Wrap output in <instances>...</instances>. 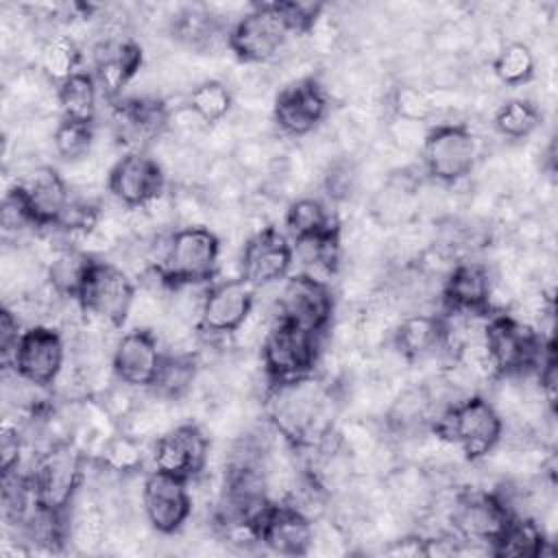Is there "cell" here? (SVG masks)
I'll list each match as a JSON object with an SVG mask.
<instances>
[{
	"label": "cell",
	"instance_id": "6da1fadb",
	"mask_svg": "<svg viewBox=\"0 0 558 558\" xmlns=\"http://www.w3.org/2000/svg\"><path fill=\"white\" fill-rule=\"evenodd\" d=\"M331 390L318 377L305 375L268 384L266 414L275 434L290 447H314L333 429Z\"/></svg>",
	"mask_w": 558,
	"mask_h": 558
},
{
	"label": "cell",
	"instance_id": "7a4b0ae2",
	"mask_svg": "<svg viewBox=\"0 0 558 558\" xmlns=\"http://www.w3.org/2000/svg\"><path fill=\"white\" fill-rule=\"evenodd\" d=\"M220 259L218 235L203 225H185L168 235L153 238L150 244V272L168 288L207 286L214 281Z\"/></svg>",
	"mask_w": 558,
	"mask_h": 558
},
{
	"label": "cell",
	"instance_id": "3957f363",
	"mask_svg": "<svg viewBox=\"0 0 558 558\" xmlns=\"http://www.w3.org/2000/svg\"><path fill=\"white\" fill-rule=\"evenodd\" d=\"M504 429V414L484 395H466L451 401L429 425L434 436L458 447L471 462L486 458L501 442Z\"/></svg>",
	"mask_w": 558,
	"mask_h": 558
},
{
	"label": "cell",
	"instance_id": "277c9868",
	"mask_svg": "<svg viewBox=\"0 0 558 558\" xmlns=\"http://www.w3.org/2000/svg\"><path fill=\"white\" fill-rule=\"evenodd\" d=\"M484 342L497 379H508L534 373L554 340H543V333L530 323H523L521 318L501 310L486 316Z\"/></svg>",
	"mask_w": 558,
	"mask_h": 558
},
{
	"label": "cell",
	"instance_id": "5b68a950",
	"mask_svg": "<svg viewBox=\"0 0 558 558\" xmlns=\"http://www.w3.org/2000/svg\"><path fill=\"white\" fill-rule=\"evenodd\" d=\"M137 286L126 270L113 262L92 257L76 296L81 314L109 329H122L133 312Z\"/></svg>",
	"mask_w": 558,
	"mask_h": 558
},
{
	"label": "cell",
	"instance_id": "8992f818",
	"mask_svg": "<svg viewBox=\"0 0 558 558\" xmlns=\"http://www.w3.org/2000/svg\"><path fill=\"white\" fill-rule=\"evenodd\" d=\"M31 480L37 506L57 514H70L76 493L85 482V453L72 440L54 442L37 458Z\"/></svg>",
	"mask_w": 558,
	"mask_h": 558
},
{
	"label": "cell",
	"instance_id": "52a82bcc",
	"mask_svg": "<svg viewBox=\"0 0 558 558\" xmlns=\"http://www.w3.org/2000/svg\"><path fill=\"white\" fill-rule=\"evenodd\" d=\"M477 140L464 122H442L425 131L421 161L425 174L442 185H453L471 174L477 161Z\"/></svg>",
	"mask_w": 558,
	"mask_h": 558
},
{
	"label": "cell",
	"instance_id": "ba28073f",
	"mask_svg": "<svg viewBox=\"0 0 558 558\" xmlns=\"http://www.w3.org/2000/svg\"><path fill=\"white\" fill-rule=\"evenodd\" d=\"M259 357L268 384L312 375L318 362V336L275 318L259 344Z\"/></svg>",
	"mask_w": 558,
	"mask_h": 558
},
{
	"label": "cell",
	"instance_id": "9c48e42d",
	"mask_svg": "<svg viewBox=\"0 0 558 558\" xmlns=\"http://www.w3.org/2000/svg\"><path fill=\"white\" fill-rule=\"evenodd\" d=\"M333 290L327 279L310 272H290L279 288L275 301L277 320H286L294 327L320 336L333 318Z\"/></svg>",
	"mask_w": 558,
	"mask_h": 558
},
{
	"label": "cell",
	"instance_id": "30bf717a",
	"mask_svg": "<svg viewBox=\"0 0 558 558\" xmlns=\"http://www.w3.org/2000/svg\"><path fill=\"white\" fill-rule=\"evenodd\" d=\"M292 33L275 9V2L253 4L227 33V48L242 63H268L286 46Z\"/></svg>",
	"mask_w": 558,
	"mask_h": 558
},
{
	"label": "cell",
	"instance_id": "8fae6325",
	"mask_svg": "<svg viewBox=\"0 0 558 558\" xmlns=\"http://www.w3.org/2000/svg\"><path fill=\"white\" fill-rule=\"evenodd\" d=\"M512 517L497 490H462L453 499L449 523L451 534L464 545H484L490 554V545Z\"/></svg>",
	"mask_w": 558,
	"mask_h": 558
},
{
	"label": "cell",
	"instance_id": "7c38bea8",
	"mask_svg": "<svg viewBox=\"0 0 558 558\" xmlns=\"http://www.w3.org/2000/svg\"><path fill=\"white\" fill-rule=\"evenodd\" d=\"M68 357L63 333L46 323H33L24 327L11 371L39 388H48L59 381Z\"/></svg>",
	"mask_w": 558,
	"mask_h": 558
},
{
	"label": "cell",
	"instance_id": "4fadbf2b",
	"mask_svg": "<svg viewBox=\"0 0 558 558\" xmlns=\"http://www.w3.org/2000/svg\"><path fill=\"white\" fill-rule=\"evenodd\" d=\"M255 288L242 279H220L205 286L196 329L203 336H233L253 312L257 296Z\"/></svg>",
	"mask_w": 558,
	"mask_h": 558
},
{
	"label": "cell",
	"instance_id": "5bb4252c",
	"mask_svg": "<svg viewBox=\"0 0 558 558\" xmlns=\"http://www.w3.org/2000/svg\"><path fill=\"white\" fill-rule=\"evenodd\" d=\"M109 194L126 209H142L166 194V172L146 150H126L107 170Z\"/></svg>",
	"mask_w": 558,
	"mask_h": 558
},
{
	"label": "cell",
	"instance_id": "9a60e30c",
	"mask_svg": "<svg viewBox=\"0 0 558 558\" xmlns=\"http://www.w3.org/2000/svg\"><path fill=\"white\" fill-rule=\"evenodd\" d=\"M209 458V438L196 423H179L159 434L150 449L153 471L194 480L205 471Z\"/></svg>",
	"mask_w": 558,
	"mask_h": 558
},
{
	"label": "cell",
	"instance_id": "2e32d148",
	"mask_svg": "<svg viewBox=\"0 0 558 558\" xmlns=\"http://www.w3.org/2000/svg\"><path fill=\"white\" fill-rule=\"evenodd\" d=\"M292 264L294 246L288 235L275 225H268L246 240L240 257V277L259 290L283 281L290 275Z\"/></svg>",
	"mask_w": 558,
	"mask_h": 558
},
{
	"label": "cell",
	"instance_id": "e0dca14e",
	"mask_svg": "<svg viewBox=\"0 0 558 558\" xmlns=\"http://www.w3.org/2000/svg\"><path fill=\"white\" fill-rule=\"evenodd\" d=\"M329 111V96L314 76H303L281 87L275 96L272 120L290 137L312 133Z\"/></svg>",
	"mask_w": 558,
	"mask_h": 558
},
{
	"label": "cell",
	"instance_id": "ac0fdd59",
	"mask_svg": "<svg viewBox=\"0 0 558 558\" xmlns=\"http://www.w3.org/2000/svg\"><path fill=\"white\" fill-rule=\"evenodd\" d=\"M140 504L148 525L166 536L179 532L192 514V495L187 490V482L159 471H148L144 475Z\"/></svg>",
	"mask_w": 558,
	"mask_h": 558
},
{
	"label": "cell",
	"instance_id": "d6986e66",
	"mask_svg": "<svg viewBox=\"0 0 558 558\" xmlns=\"http://www.w3.org/2000/svg\"><path fill=\"white\" fill-rule=\"evenodd\" d=\"M163 360L159 336L150 327H133L111 349L113 379L131 388H150Z\"/></svg>",
	"mask_w": 558,
	"mask_h": 558
},
{
	"label": "cell",
	"instance_id": "ffe728a7",
	"mask_svg": "<svg viewBox=\"0 0 558 558\" xmlns=\"http://www.w3.org/2000/svg\"><path fill=\"white\" fill-rule=\"evenodd\" d=\"M255 541L281 556H305L314 545V521L288 501H270L253 523Z\"/></svg>",
	"mask_w": 558,
	"mask_h": 558
},
{
	"label": "cell",
	"instance_id": "44dd1931",
	"mask_svg": "<svg viewBox=\"0 0 558 558\" xmlns=\"http://www.w3.org/2000/svg\"><path fill=\"white\" fill-rule=\"evenodd\" d=\"M493 277L486 264L460 259L440 283V301L449 314H493Z\"/></svg>",
	"mask_w": 558,
	"mask_h": 558
},
{
	"label": "cell",
	"instance_id": "7402d4cb",
	"mask_svg": "<svg viewBox=\"0 0 558 558\" xmlns=\"http://www.w3.org/2000/svg\"><path fill=\"white\" fill-rule=\"evenodd\" d=\"M35 229H54L65 214L72 192L68 179L52 166L35 168L24 181L15 183Z\"/></svg>",
	"mask_w": 558,
	"mask_h": 558
},
{
	"label": "cell",
	"instance_id": "603a6c76",
	"mask_svg": "<svg viewBox=\"0 0 558 558\" xmlns=\"http://www.w3.org/2000/svg\"><path fill=\"white\" fill-rule=\"evenodd\" d=\"M144 61L140 44L129 35H109L94 48V78L109 98L122 94Z\"/></svg>",
	"mask_w": 558,
	"mask_h": 558
},
{
	"label": "cell",
	"instance_id": "cb8c5ba5",
	"mask_svg": "<svg viewBox=\"0 0 558 558\" xmlns=\"http://www.w3.org/2000/svg\"><path fill=\"white\" fill-rule=\"evenodd\" d=\"M445 314L412 312L395 325L392 344L408 362H421L445 349Z\"/></svg>",
	"mask_w": 558,
	"mask_h": 558
},
{
	"label": "cell",
	"instance_id": "d4e9b609",
	"mask_svg": "<svg viewBox=\"0 0 558 558\" xmlns=\"http://www.w3.org/2000/svg\"><path fill=\"white\" fill-rule=\"evenodd\" d=\"M434 392L427 386H408L401 390L386 412V427L392 434L408 436L423 427L429 429L434 421Z\"/></svg>",
	"mask_w": 558,
	"mask_h": 558
},
{
	"label": "cell",
	"instance_id": "484cf974",
	"mask_svg": "<svg viewBox=\"0 0 558 558\" xmlns=\"http://www.w3.org/2000/svg\"><path fill=\"white\" fill-rule=\"evenodd\" d=\"M92 257L96 255H89L87 251L76 246L57 248V253L46 266V283L50 292L59 299L76 301Z\"/></svg>",
	"mask_w": 558,
	"mask_h": 558
},
{
	"label": "cell",
	"instance_id": "4316f807",
	"mask_svg": "<svg viewBox=\"0 0 558 558\" xmlns=\"http://www.w3.org/2000/svg\"><path fill=\"white\" fill-rule=\"evenodd\" d=\"M57 105L63 120L96 124L98 85L92 72L78 70L57 87Z\"/></svg>",
	"mask_w": 558,
	"mask_h": 558
},
{
	"label": "cell",
	"instance_id": "83f0119b",
	"mask_svg": "<svg viewBox=\"0 0 558 558\" xmlns=\"http://www.w3.org/2000/svg\"><path fill=\"white\" fill-rule=\"evenodd\" d=\"M547 543L549 541L536 519L512 517L499 538L490 545V554L506 558H538L545 554Z\"/></svg>",
	"mask_w": 558,
	"mask_h": 558
},
{
	"label": "cell",
	"instance_id": "f1b7e54d",
	"mask_svg": "<svg viewBox=\"0 0 558 558\" xmlns=\"http://www.w3.org/2000/svg\"><path fill=\"white\" fill-rule=\"evenodd\" d=\"M198 375L196 355L192 351H163L159 373L148 390L163 401H177L190 392Z\"/></svg>",
	"mask_w": 558,
	"mask_h": 558
},
{
	"label": "cell",
	"instance_id": "f546056e",
	"mask_svg": "<svg viewBox=\"0 0 558 558\" xmlns=\"http://www.w3.org/2000/svg\"><path fill=\"white\" fill-rule=\"evenodd\" d=\"M96 464L100 466V471L120 475V477L140 473L144 466L142 438H137L124 429L107 436L96 456Z\"/></svg>",
	"mask_w": 558,
	"mask_h": 558
},
{
	"label": "cell",
	"instance_id": "4dcf8cb0",
	"mask_svg": "<svg viewBox=\"0 0 558 558\" xmlns=\"http://www.w3.org/2000/svg\"><path fill=\"white\" fill-rule=\"evenodd\" d=\"M340 227L327 205L314 196H301L286 209V229L294 240L314 238Z\"/></svg>",
	"mask_w": 558,
	"mask_h": 558
},
{
	"label": "cell",
	"instance_id": "1f68e13d",
	"mask_svg": "<svg viewBox=\"0 0 558 558\" xmlns=\"http://www.w3.org/2000/svg\"><path fill=\"white\" fill-rule=\"evenodd\" d=\"M185 107L205 126H211V124H218L231 111L233 94L227 83H222L218 78H205L190 89V94L185 98Z\"/></svg>",
	"mask_w": 558,
	"mask_h": 558
},
{
	"label": "cell",
	"instance_id": "d6a6232c",
	"mask_svg": "<svg viewBox=\"0 0 558 558\" xmlns=\"http://www.w3.org/2000/svg\"><path fill=\"white\" fill-rule=\"evenodd\" d=\"M536 57L523 41H510L493 59V74L506 87H521L534 78Z\"/></svg>",
	"mask_w": 558,
	"mask_h": 558
},
{
	"label": "cell",
	"instance_id": "836d02e7",
	"mask_svg": "<svg viewBox=\"0 0 558 558\" xmlns=\"http://www.w3.org/2000/svg\"><path fill=\"white\" fill-rule=\"evenodd\" d=\"M414 198V185L408 181V177H390L373 196L371 203V216L384 225H397L403 220V216L410 211Z\"/></svg>",
	"mask_w": 558,
	"mask_h": 558
},
{
	"label": "cell",
	"instance_id": "e575fe53",
	"mask_svg": "<svg viewBox=\"0 0 558 558\" xmlns=\"http://www.w3.org/2000/svg\"><path fill=\"white\" fill-rule=\"evenodd\" d=\"M81 50L70 35H54L50 37L39 52V68L44 76L54 83L57 87L68 81L74 72H78Z\"/></svg>",
	"mask_w": 558,
	"mask_h": 558
},
{
	"label": "cell",
	"instance_id": "d590c367",
	"mask_svg": "<svg viewBox=\"0 0 558 558\" xmlns=\"http://www.w3.org/2000/svg\"><path fill=\"white\" fill-rule=\"evenodd\" d=\"M541 111L534 102L523 98H510L501 102L493 116V126L508 140L530 137L541 126Z\"/></svg>",
	"mask_w": 558,
	"mask_h": 558
},
{
	"label": "cell",
	"instance_id": "8d00e7d4",
	"mask_svg": "<svg viewBox=\"0 0 558 558\" xmlns=\"http://www.w3.org/2000/svg\"><path fill=\"white\" fill-rule=\"evenodd\" d=\"M96 140L94 124L74 122V120H59L52 129V148L65 161L74 163L92 155Z\"/></svg>",
	"mask_w": 558,
	"mask_h": 558
},
{
	"label": "cell",
	"instance_id": "74e56055",
	"mask_svg": "<svg viewBox=\"0 0 558 558\" xmlns=\"http://www.w3.org/2000/svg\"><path fill=\"white\" fill-rule=\"evenodd\" d=\"M172 33L177 39L194 48H207L220 37V24L211 13L187 9L174 17Z\"/></svg>",
	"mask_w": 558,
	"mask_h": 558
},
{
	"label": "cell",
	"instance_id": "f35d334b",
	"mask_svg": "<svg viewBox=\"0 0 558 558\" xmlns=\"http://www.w3.org/2000/svg\"><path fill=\"white\" fill-rule=\"evenodd\" d=\"M388 107L395 116V120H403V122H425L434 116V100L416 85L410 83H401L395 85L390 96H388Z\"/></svg>",
	"mask_w": 558,
	"mask_h": 558
},
{
	"label": "cell",
	"instance_id": "ab89813d",
	"mask_svg": "<svg viewBox=\"0 0 558 558\" xmlns=\"http://www.w3.org/2000/svg\"><path fill=\"white\" fill-rule=\"evenodd\" d=\"M107 536L105 514L96 504H89L81 508L74 517H70V538H74L76 545H83L87 549H96Z\"/></svg>",
	"mask_w": 558,
	"mask_h": 558
},
{
	"label": "cell",
	"instance_id": "60d3db41",
	"mask_svg": "<svg viewBox=\"0 0 558 558\" xmlns=\"http://www.w3.org/2000/svg\"><path fill=\"white\" fill-rule=\"evenodd\" d=\"M275 9L292 35H307L314 28L325 7L320 2L290 0V2H275Z\"/></svg>",
	"mask_w": 558,
	"mask_h": 558
},
{
	"label": "cell",
	"instance_id": "b9f144b4",
	"mask_svg": "<svg viewBox=\"0 0 558 558\" xmlns=\"http://www.w3.org/2000/svg\"><path fill=\"white\" fill-rule=\"evenodd\" d=\"M0 222H2V231L4 235H20L28 229H35L28 209L24 205V198L17 190V185H13L4 198H2V211H0Z\"/></svg>",
	"mask_w": 558,
	"mask_h": 558
},
{
	"label": "cell",
	"instance_id": "7bdbcfd3",
	"mask_svg": "<svg viewBox=\"0 0 558 558\" xmlns=\"http://www.w3.org/2000/svg\"><path fill=\"white\" fill-rule=\"evenodd\" d=\"M357 183V170L347 159H336L325 172V192L331 201H344L353 194Z\"/></svg>",
	"mask_w": 558,
	"mask_h": 558
},
{
	"label": "cell",
	"instance_id": "ee69618b",
	"mask_svg": "<svg viewBox=\"0 0 558 558\" xmlns=\"http://www.w3.org/2000/svg\"><path fill=\"white\" fill-rule=\"evenodd\" d=\"M22 331L24 327L20 316L9 305H4L0 312V353H2L4 368H11L13 364V355H15Z\"/></svg>",
	"mask_w": 558,
	"mask_h": 558
},
{
	"label": "cell",
	"instance_id": "f6af8a7d",
	"mask_svg": "<svg viewBox=\"0 0 558 558\" xmlns=\"http://www.w3.org/2000/svg\"><path fill=\"white\" fill-rule=\"evenodd\" d=\"M22 451H24V436L17 429V425H2L0 432V466L2 475H9L20 469L22 462Z\"/></svg>",
	"mask_w": 558,
	"mask_h": 558
}]
</instances>
